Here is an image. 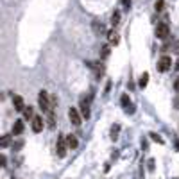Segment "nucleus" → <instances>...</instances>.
<instances>
[{
	"mask_svg": "<svg viewBox=\"0 0 179 179\" xmlns=\"http://www.w3.org/2000/svg\"><path fill=\"white\" fill-rule=\"evenodd\" d=\"M118 134H120V126H118V124H113L111 129H109V138H111L113 142H117V140H118Z\"/></svg>",
	"mask_w": 179,
	"mask_h": 179,
	"instance_id": "obj_14",
	"label": "nucleus"
},
{
	"mask_svg": "<svg viewBox=\"0 0 179 179\" xmlns=\"http://www.w3.org/2000/svg\"><path fill=\"white\" fill-rule=\"evenodd\" d=\"M149 79H151V77H149V72H143V74L140 75V79H138V86H140V88H145V86L149 84Z\"/></svg>",
	"mask_w": 179,
	"mask_h": 179,
	"instance_id": "obj_18",
	"label": "nucleus"
},
{
	"mask_svg": "<svg viewBox=\"0 0 179 179\" xmlns=\"http://www.w3.org/2000/svg\"><path fill=\"white\" fill-rule=\"evenodd\" d=\"M165 9V0H156V4H154V11L156 13H161Z\"/></svg>",
	"mask_w": 179,
	"mask_h": 179,
	"instance_id": "obj_21",
	"label": "nucleus"
},
{
	"mask_svg": "<svg viewBox=\"0 0 179 179\" xmlns=\"http://www.w3.org/2000/svg\"><path fill=\"white\" fill-rule=\"evenodd\" d=\"M66 145H68V149H77V147H79L77 136H75V134H68V136H66Z\"/></svg>",
	"mask_w": 179,
	"mask_h": 179,
	"instance_id": "obj_13",
	"label": "nucleus"
},
{
	"mask_svg": "<svg viewBox=\"0 0 179 179\" xmlns=\"http://www.w3.org/2000/svg\"><path fill=\"white\" fill-rule=\"evenodd\" d=\"M174 90H176V91H179V77L174 81Z\"/></svg>",
	"mask_w": 179,
	"mask_h": 179,
	"instance_id": "obj_28",
	"label": "nucleus"
},
{
	"mask_svg": "<svg viewBox=\"0 0 179 179\" xmlns=\"http://www.w3.org/2000/svg\"><path fill=\"white\" fill-rule=\"evenodd\" d=\"M120 20H122L120 11H118V9H117V11H113V14H111V27H113V29H117V27H118V23H120Z\"/></svg>",
	"mask_w": 179,
	"mask_h": 179,
	"instance_id": "obj_15",
	"label": "nucleus"
},
{
	"mask_svg": "<svg viewBox=\"0 0 179 179\" xmlns=\"http://www.w3.org/2000/svg\"><path fill=\"white\" fill-rule=\"evenodd\" d=\"M174 108H179V95L174 99Z\"/></svg>",
	"mask_w": 179,
	"mask_h": 179,
	"instance_id": "obj_29",
	"label": "nucleus"
},
{
	"mask_svg": "<svg viewBox=\"0 0 179 179\" xmlns=\"http://www.w3.org/2000/svg\"><path fill=\"white\" fill-rule=\"evenodd\" d=\"M22 147H23V142H16V143L13 145V149H14V151H18V149H22Z\"/></svg>",
	"mask_w": 179,
	"mask_h": 179,
	"instance_id": "obj_24",
	"label": "nucleus"
},
{
	"mask_svg": "<svg viewBox=\"0 0 179 179\" xmlns=\"http://www.w3.org/2000/svg\"><path fill=\"white\" fill-rule=\"evenodd\" d=\"M0 145H2V147H7V145H9V136H5V138H2V142H0Z\"/></svg>",
	"mask_w": 179,
	"mask_h": 179,
	"instance_id": "obj_22",
	"label": "nucleus"
},
{
	"mask_svg": "<svg viewBox=\"0 0 179 179\" xmlns=\"http://www.w3.org/2000/svg\"><path fill=\"white\" fill-rule=\"evenodd\" d=\"M122 2V5L126 7V9H129V5H131V0H120Z\"/></svg>",
	"mask_w": 179,
	"mask_h": 179,
	"instance_id": "obj_25",
	"label": "nucleus"
},
{
	"mask_svg": "<svg viewBox=\"0 0 179 179\" xmlns=\"http://www.w3.org/2000/svg\"><path fill=\"white\" fill-rule=\"evenodd\" d=\"M66 149H68V145H66V136L59 134L57 143H56V152H57V156H59V158H65V156H66Z\"/></svg>",
	"mask_w": 179,
	"mask_h": 179,
	"instance_id": "obj_6",
	"label": "nucleus"
},
{
	"mask_svg": "<svg viewBox=\"0 0 179 179\" xmlns=\"http://www.w3.org/2000/svg\"><path fill=\"white\" fill-rule=\"evenodd\" d=\"M106 38H108V43L111 45V47H117L118 43H120V34L115 30V29H111V30H108V34H106Z\"/></svg>",
	"mask_w": 179,
	"mask_h": 179,
	"instance_id": "obj_10",
	"label": "nucleus"
},
{
	"mask_svg": "<svg viewBox=\"0 0 179 179\" xmlns=\"http://www.w3.org/2000/svg\"><path fill=\"white\" fill-rule=\"evenodd\" d=\"M149 170H151V172L154 170V160H149Z\"/></svg>",
	"mask_w": 179,
	"mask_h": 179,
	"instance_id": "obj_27",
	"label": "nucleus"
},
{
	"mask_svg": "<svg viewBox=\"0 0 179 179\" xmlns=\"http://www.w3.org/2000/svg\"><path fill=\"white\" fill-rule=\"evenodd\" d=\"M23 117H25V120H32V118H34V109H32V106H25Z\"/></svg>",
	"mask_w": 179,
	"mask_h": 179,
	"instance_id": "obj_19",
	"label": "nucleus"
},
{
	"mask_svg": "<svg viewBox=\"0 0 179 179\" xmlns=\"http://www.w3.org/2000/svg\"><path fill=\"white\" fill-rule=\"evenodd\" d=\"M38 104H39V109H41L45 115L52 109V104H50V95H48L45 90H41V91H39V95H38Z\"/></svg>",
	"mask_w": 179,
	"mask_h": 179,
	"instance_id": "obj_1",
	"label": "nucleus"
},
{
	"mask_svg": "<svg viewBox=\"0 0 179 179\" xmlns=\"http://www.w3.org/2000/svg\"><path fill=\"white\" fill-rule=\"evenodd\" d=\"M172 66H174V63H172V57H170V56L163 54V56L158 59V72H160V74H165V72H169Z\"/></svg>",
	"mask_w": 179,
	"mask_h": 179,
	"instance_id": "obj_4",
	"label": "nucleus"
},
{
	"mask_svg": "<svg viewBox=\"0 0 179 179\" xmlns=\"http://www.w3.org/2000/svg\"><path fill=\"white\" fill-rule=\"evenodd\" d=\"M13 106H14V109H16L18 113H23V109H25L23 97H20V95H14V97H13Z\"/></svg>",
	"mask_w": 179,
	"mask_h": 179,
	"instance_id": "obj_12",
	"label": "nucleus"
},
{
	"mask_svg": "<svg viewBox=\"0 0 179 179\" xmlns=\"http://www.w3.org/2000/svg\"><path fill=\"white\" fill-rule=\"evenodd\" d=\"M30 126H32V131H34V133H41L45 124H43V118H41V117L34 115V118L30 120Z\"/></svg>",
	"mask_w": 179,
	"mask_h": 179,
	"instance_id": "obj_11",
	"label": "nucleus"
},
{
	"mask_svg": "<svg viewBox=\"0 0 179 179\" xmlns=\"http://www.w3.org/2000/svg\"><path fill=\"white\" fill-rule=\"evenodd\" d=\"M5 163H7V158L4 154H0V167H5Z\"/></svg>",
	"mask_w": 179,
	"mask_h": 179,
	"instance_id": "obj_23",
	"label": "nucleus"
},
{
	"mask_svg": "<svg viewBox=\"0 0 179 179\" xmlns=\"http://www.w3.org/2000/svg\"><path fill=\"white\" fill-rule=\"evenodd\" d=\"M68 118H70V124L72 126H75V127H79L81 124H82V115H81V111L79 109H75V108H70L68 109Z\"/></svg>",
	"mask_w": 179,
	"mask_h": 179,
	"instance_id": "obj_5",
	"label": "nucleus"
},
{
	"mask_svg": "<svg viewBox=\"0 0 179 179\" xmlns=\"http://www.w3.org/2000/svg\"><path fill=\"white\" fill-rule=\"evenodd\" d=\"M91 29H93V32H95L97 36H104V34H108V29H106V25H104L100 20H93Z\"/></svg>",
	"mask_w": 179,
	"mask_h": 179,
	"instance_id": "obj_9",
	"label": "nucleus"
},
{
	"mask_svg": "<svg viewBox=\"0 0 179 179\" xmlns=\"http://www.w3.org/2000/svg\"><path fill=\"white\" fill-rule=\"evenodd\" d=\"M149 138H151V140H154L156 143H161V145L165 143V140H163V138H161L158 133H154V131H151V133H149Z\"/></svg>",
	"mask_w": 179,
	"mask_h": 179,
	"instance_id": "obj_20",
	"label": "nucleus"
},
{
	"mask_svg": "<svg viewBox=\"0 0 179 179\" xmlns=\"http://www.w3.org/2000/svg\"><path fill=\"white\" fill-rule=\"evenodd\" d=\"M88 66L93 70V74H95L97 79H100V77L104 75V65H102V61H90Z\"/></svg>",
	"mask_w": 179,
	"mask_h": 179,
	"instance_id": "obj_8",
	"label": "nucleus"
},
{
	"mask_svg": "<svg viewBox=\"0 0 179 179\" xmlns=\"http://www.w3.org/2000/svg\"><path fill=\"white\" fill-rule=\"evenodd\" d=\"M154 34H156L158 39L167 41V38H169V34H170V27H169V23H167V22H160V23L156 25V29H154Z\"/></svg>",
	"mask_w": 179,
	"mask_h": 179,
	"instance_id": "obj_3",
	"label": "nucleus"
},
{
	"mask_svg": "<svg viewBox=\"0 0 179 179\" xmlns=\"http://www.w3.org/2000/svg\"><path fill=\"white\" fill-rule=\"evenodd\" d=\"M174 52L179 54V39H176V43H174Z\"/></svg>",
	"mask_w": 179,
	"mask_h": 179,
	"instance_id": "obj_26",
	"label": "nucleus"
},
{
	"mask_svg": "<svg viewBox=\"0 0 179 179\" xmlns=\"http://www.w3.org/2000/svg\"><path fill=\"white\" fill-rule=\"evenodd\" d=\"M120 106L126 109L127 115H133V113H134V106H133V102H131V99H129L127 93H122V95H120Z\"/></svg>",
	"mask_w": 179,
	"mask_h": 179,
	"instance_id": "obj_7",
	"label": "nucleus"
},
{
	"mask_svg": "<svg viewBox=\"0 0 179 179\" xmlns=\"http://www.w3.org/2000/svg\"><path fill=\"white\" fill-rule=\"evenodd\" d=\"M90 100H91V99H88V95H82V97H81V100H79V111H81V115H82V118H84V120H88V118L91 117Z\"/></svg>",
	"mask_w": 179,
	"mask_h": 179,
	"instance_id": "obj_2",
	"label": "nucleus"
},
{
	"mask_svg": "<svg viewBox=\"0 0 179 179\" xmlns=\"http://www.w3.org/2000/svg\"><path fill=\"white\" fill-rule=\"evenodd\" d=\"M22 133H23V120H16V122L13 124V134L18 136V134H22Z\"/></svg>",
	"mask_w": 179,
	"mask_h": 179,
	"instance_id": "obj_16",
	"label": "nucleus"
},
{
	"mask_svg": "<svg viewBox=\"0 0 179 179\" xmlns=\"http://www.w3.org/2000/svg\"><path fill=\"white\" fill-rule=\"evenodd\" d=\"M109 47H111L109 43H108V45H102V47H100V59H104V61H106V59L109 57V54H111V48H109Z\"/></svg>",
	"mask_w": 179,
	"mask_h": 179,
	"instance_id": "obj_17",
	"label": "nucleus"
},
{
	"mask_svg": "<svg viewBox=\"0 0 179 179\" xmlns=\"http://www.w3.org/2000/svg\"><path fill=\"white\" fill-rule=\"evenodd\" d=\"M174 147H176V149H178V151H179V140H178V138L174 140Z\"/></svg>",
	"mask_w": 179,
	"mask_h": 179,
	"instance_id": "obj_30",
	"label": "nucleus"
},
{
	"mask_svg": "<svg viewBox=\"0 0 179 179\" xmlns=\"http://www.w3.org/2000/svg\"><path fill=\"white\" fill-rule=\"evenodd\" d=\"M176 70H178V72H179V57H178V59H176Z\"/></svg>",
	"mask_w": 179,
	"mask_h": 179,
	"instance_id": "obj_31",
	"label": "nucleus"
}]
</instances>
